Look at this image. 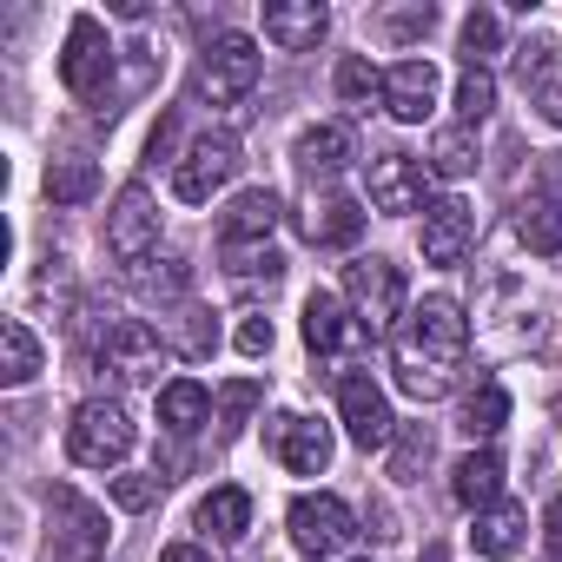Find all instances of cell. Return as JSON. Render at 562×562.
<instances>
[{"label": "cell", "instance_id": "obj_1", "mask_svg": "<svg viewBox=\"0 0 562 562\" xmlns=\"http://www.w3.org/2000/svg\"><path fill=\"white\" fill-rule=\"evenodd\" d=\"M463 358H470V318L457 299H424L397 338H391V371H397V391L417 397V404H437L457 391L463 378Z\"/></svg>", "mask_w": 562, "mask_h": 562}, {"label": "cell", "instance_id": "obj_2", "mask_svg": "<svg viewBox=\"0 0 562 562\" xmlns=\"http://www.w3.org/2000/svg\"><path fill=\"white\" fill-rule=\"evenodd\" d=\"M345 305L364 325V338H397V325L411 318V285H404V265L391 258H351L345 265Z\"/></svg>", "mask_w": 562, "mask_h": 562}, {"label": "cell", "instance_id": "obj_3", "mask_svg": "<svg viewBox=\"0 0 562 562\" xmlns=\"http://www.w3.org/2000/svg\"><path fill=\"white\" fill-rule=\"evenodd\" d=\"M258 74H265L258 41H251V34H218V41L199 54V67H192V100L225 106V113H245V100H251Z\"/></svg>", "mask_w": 562, "mask_h": 562}, {"label": "cell", "instance_id": "obj_4", "mask_svg": "<svg viewBox=\"0 0 562 562\" xmlns=\"http://www.w3.org/2000/svg\"><path fill=\"white\" fill-rule=\"evenodd\" d=\"M238 166H245L238 133H232V126H212V133H199V139L179 153V166H172V192H179L186 205H205L212 192H225V186L238 179Z\"/></svg>", "mask_w": 562, "mask_h": 562}, {"label": "cell", "instance_id": "obj_5", "mask_svg": "<svg viewBox=\"0 0 562 562\" xmlns=\"http://www.w3.org/2000/svg\"><path fill=\"white\" fill-rule=\"evenodd\" d=\"M67 457L87 463V470H113L133 457V417L113 404V397H87L67 424Z\"/></svg>", "mask_w": 562, "mask_h": 562}, {"label": "cell", "instance_id": "obj_6", "mask_svg": "<svg viewBox=\"0 0 562 562\" xmlns=\"http://www.w3.org/2000/svg\"><path fill=\"white\" fill-rule=\"evenodd\" d=\"M93 358H100L120 384H159V371H166V338H159V325L113 318V325H100Z\"/></svg>", "mask_w": 562, "mask_h": 562}, {"label": "cell", "instance_id": "obj_7", "mask_svg": "<svg viewBox=\"0 0 562 562\" xmlns=\"http://www.w3.org/2000/svg\"><path fill=\"white\" fill-rule=\"evenodd\" d=\"M285 522H292V542H299L312 562H325V555H338V549H351V542H358V516H351V503H345V496H331V490L299 496Z\"/></svg>", "mask_w": 562, "mask_h": 562}, {"label": "cell", "instance_id": "obj_8", "mask_svg": "<svg viewBox=\"0 0 562 562\" xmlns=\"http://www.w3.org/2000/svg\"><path fill=\"white\" fill-rule=\"evenodd\" d=\"M106 251H113L120 265H139V258L159 251V199H153L139 179L120 186V199H113V212H106Z\"/></svg>", "mask_w": 562, "mask_h": 562}, {"label": "cell", "instance_id": "obj_9", "mask_svg": "<svg viewBox=\"0 0 562 562\" xmlns=\"http://www.w3.org/2000/svg\"><path fill=\"white\" fill-rule=\"evenodd\" d=\"M60 80H67V93H80V100H100L106 80H113V41H106V27H100L93 14H74L67 54H60Z\"/></svg>", "mask_w": 562, "mask_h": 562}, {"label": "cell", "instance_id": "obj_10", "mask_svg": "<svg viewBox=\"0 0 562 562\" xmlns=\"http://www.w3.org/2000/svg\"><path fill=\"white\" fill-rule=\"evenodd\" d=\"M371 205L404 218V212H430V166L411 153H378L371 159Z\"/></svg>", "mask_w": 562, "mask_h": 562}, {"label": "cell", "instance_id": "obj_11", "mask_svg": "<svg viewBox=\"0 0 562 562\" xmlns=\"http://www.w3.org/2000/svg\"><path fill=\"white\" fill-rule=\"evenodd\" d=\"M338 417H345V430H351L358 450H391V437H397V417H391L384 391H378L364 371L338 378Z\"/></svg>", "mask_w": 562, "mask_h": 562}, {"label": "cell", "instance_id": "obj_12", "mask_svg": "<svg viewBox=\"0 0 562 562\" xmlns=\"http://www.w3.org/2000/svg\"><path fill=\"white\" fill-rule=\"evenodd\" d=\"M299 232L312 238V245H325V251H345V245H358L364 238V212H358V199H345V192H305V205H299Z\"/></svg>", "mask_w": 562, "mask_h": 562}, {"label": "cell", "instance_id": "obj_13", "mask_svg": "<svg viewBox=\"0 0 562 562\" xmlns=\"http://www.w3.org/2000/svg\"><path fill=\"white\" fill-rule=\"evenodd\" d=\"M417 245H424V265H443V271L463 265L470 245H476V212L463 199H437L424 212V225H417Z\"/></svg>", "mask_w": 562, "mask_h": 562}, {"label": "cell", "instance_id": "obj_14", "mask_svg": "<svg viewBox=\"0 0 562 562\" xmlns=\"http://www.w3.org/2000/svg\"><path fill=\"white\" fill-rule=\"evenodd\" d=\"M271 457L285 463L292 476H325V463H331V430H325L318 417L285 411V417H271Z\"/></svg>", "mask_w": 562, "mask_h": 562}, {"label": "cell", "instance_id": "obj_15", "mask_svg": "<svg viewBox=\"0 0 562 562\" xmlns=\"http://www.w3.org/2000/svg\"><path fill=\"white\" fill-rule=\"evenodd\" d=\"M47 516H54V529H60V555H67V562H100L106 522H100V509H93L87 496L54 490V496H47Z\"/></svg>", "mask_w": 562, "mask_h": 562}, {"label": "cell", "instance_id": "obj_16", "mask_svg": "<svg viewBox=\"0 0 562 562\" xmlns=\"http://www.w3.org/2000/svg\"><path fill=\"white\" fill-rule=\"evenodd\" d=\"M325 34H331V8H318V0H278V8H265V41L278 54H312Z\"/></svg>", "mask_w": 562, "mask_h": 562}, {"label": "cell", "instance_id": "obj_17", "mask_svg": "<svg viewBox=\"0 0 562 562\" xmlns=\"http://www.w3.org/2000/svg\"><path fill=\"white\" fill-rule=\"evenodd\" d=\"M430 106H437V67L430 60H397L384 74V113L404 120V126H424Z\"/></svg>", "mask_w": 562, "mask_h": 562}, {"label": "cell", "instance_id": "obj_18", "mask_svg": "<svg viewBox=\"0 0 562 562\" xmlns=\"http://www.w3.org/2000/svg\"><path fill=\"white\" fill-rule=\"evenodd\" d=\"M292 159H299V172L318 186V179H338V172L358 159V139H351V126H345V120H325V126H305V133H299Z\"/></svg>", "mask_w": 562, "mask_h": 562}, {"label": "cell", "instance_id": "obj_19", "mask_svg": "<svg viewBox=\"0 0 562 562\" xmlns=\"http://www.w3.org/2000/svg\"><path fill=\"white\" fill-rule=\"evenodd\" d=\"M278 218H285V205H278V192L251 186V192H238V199L225 205V218H218V245H271Z\"/></svg>", "mask_w": 562, "mask_h": 562}, {"label": "cell", "instance_id": "obj_20", "mask_svg": "<svg viewBox=\"0 0 562 562\" xmlns=\"http://www.w3.org/2000/svg\"><path fill=\"white\" fill-rule=\"evenodd\" d=\"M358 338H364V325L351 318L345 299H331V292H312V299H305V345H312V358H338V351H351Z\"/></svg>", "mask_w": 562, "mask_h": 562}, {"label": "cell", "instance_id": "obj_21", "mask_svg": "<svg viewBox=\"0 0 562 562\" xmlns=\"http://www.w3.org/2000/svg\"><path fill=\"white\" fill-rule=\"evenodd\" d=\"M516 74H522L529 106H536L549 126H562V47H549V41L522 47V54H516Z\"/></svg>", "mask_w": 562, "mask_h": 562}, {"label": "cell", "instance_id": "obj_22", "mask_svg": "<svg viewBox=\"0 0 562 562\" xmlns=\"http://www.w3.org/2000/svg\"><path fill=\"white\" fill-rule=\"evenodd\" d=\"M450 496L463 503V509H490V503H503V457L490 450V443H476L470 457H457V470H450Z\"/></svg>", "mask_w": 562, "mask_h": 562}, {"label": "cell", "instance_id": "obj_23", "mask_svg": "<svg viewBox=\"0 0 562 562\" xmlns=\"http://www.w3.org/2000/svg\"><path fill=\"white\" fill-rule=\"evenodd\" d=\"M522 542H529V509H522V503H490V509L476 516V529H470V549L490 555V562L516 555Z\"/></svg>", "mask_w": 562, "mask_h": 562}, {"label": "cell", "instance_id": "obj_24", "mask_svg": "<svg viewBox=\"0 0 562 562\" xmlns=\"http://www.w3.org/2000/svg\"><path fill=\"white\" fill-rule=\"evenodd\" d=\"M159 338L179 351V358H212V345H218V325H212V312L205 305H172L166 318H159Z\"/></svg>", "mask_w": 562, "mask_h": 562}, {"label": "cell", "instance_id": "obj_25", "mask_svg": "<svg viewBox=\"0 0 562 562\" xmlns=\"http://www.w3.org/2000/svg\"><path fill=\"white\" fill-rule=\"evenodd\" d=\"M159 424H166L172 437L205 430V424H212V391H205V384H192V378H172V384L159 391Z\"/></svg>", "mask_w": 562, "mask_h": 562}, {"label": "cell", "instance_id": "obj_26", "mask_svg": "<svg viewBox=\"0 0 562 562\" xmlns=\"http://www.w3.org/2000/svg\"><path fill=\"white\" fill-rule=\"evenodd\" d=\"M503 424H509V391H503L496 378H483V384L457 404V430H463L470 443H490Z\"/></svg>", "mask_w": 562, "mask_h": 562}, {"label": "cell", "instance_id": "obj_27", "mask_svg": "<svg viewBox=\"0 0 562 562\" xmlns=\"http://www.w3.org/2000/svg\"><path fill=\"white\" fill-rule=\"evenodd\" d=\"M34 378H41V338H34L21 318H8V325H0V384L21 391V384H34Z\"/></svg>", "mask_w": 562, "mask_h": 562}, {"label": "cell", "instance_id": "obj_28", "mask_svg": "<svg viewBox=\"0 0 562 562\" xmlns=\"http://www.w3.org/2000/svg\"><path fill=\"white\" fill-rule=\"evenodd\" d=\"M476 159H483V146H476V126H443L437 139H430V179H470L476 172Z\"/></svg>", "mask_w": 562, "mask_h": 562}, {"label": "cell", "instance_id": "obj_29", "mask_svg": "<svg viewBox=\"0 0 562 562\" xmlns=\"http://www.w3.org/2000/svg\"><path fill=\"white\" fill-rule=\"evenodd\" d=\"M199 529H205L212 542H238V536L251 529V496H245V490H232V483H225V490H212V496L199 503Z\"/></svg>", "mask_w": 562, "mask_h": 562}, {"label": "cell", "instance_id": "obj_30", "mask_svg": "<svg viewBox=\"0 0 562 562\" xmlns=\"http://www.w3.org/2000/svg\"><path fill=\"white\" fill-rule=\"evenodd\" d=\"M218 265L238 285H278L285 278V251L278 245H218Z\"/></svg>", "mask_w": 562, "mask_h": 562}, {"label": "cell", "instance_id": "obj_31", "mask_svg": "<svg viewBox=\"0 0 562 562\" xmlns=\"http://www.w3.org/2000/svg\"><path fill=\"white\" fill-rule=\"evenodd\" d=\"M516 238L536 251V258H562V199H529L516 212Z\"/></svg>", "mask_w": 562, "mask_h": 562}, {"label": "cell", "instance_id": "obj_32", "mask_svg": "<svg viewBox=\"0 0 562 562\" xmlns=\"http://www.w3.org/2000/svg\"><path fill=\"white\" fill-rule=\"evenodd\" d=\"M126 278H133V292H146V299H172V305H186V285H192L186 258H139V265H126Z\"/></svg>", "mask_w": 562, "mask_h": 562}, {"label": "cell", "instance_id": "obj_33", "mask_svg": "<svg viewBox=\"0 0 562 562\" xmlns=\"http://www.w3.org/2000/svg\"><path fill=\"white\" fill-rule=\"evenodd\" d=\"M331 87H338V106H351V113H371V100H384V74L364 54H345Z\"/></svg>", "mask_w": 562, "mask_h": 562}, {"label": "cell", "instance_id": "obj_34", "mask_svg": "<svg viewBox=\"0 0 562 562\" xmlns=\"http://www.w3.org/2000/svg\"><path fill=\"white\" fill-rule=\"evenodd\" d=\"M430 457H437V430H430V424H404V430L391 437V476H397V483H417V476L430 470Z\"/></svg>", "mask_w": 562, "mask_h": 562}, {"label": "cell", "instance_id": "obj_35", "mask_svg": "<svg viewBox=\"0 0 562 562\" xmlns=\"http://www.w3.org/2000/svg\"><path fill=\"white\" fill-rule=\"evenodd\" d=\"M100 192V166L93 159H54L47 166V199L54 205H87Z\"/></svg>", "mask_w": 562, "mask_h": 562}, {"label": "cell", "instance_id": "obj_36", "mask_svg": "<svg viewBox=\"0 0 562 562\" xmlns=\"http://www.w3.org/2000/svg\"><path fill=\"white\" fill-rule=\"evenodd\" d=\"M463 67H483L490 74V60H496V47H503V21L490 14V8H476V14H463Z\"/></svg>", "mask_w": 562, "mask_h": 562}, {"label": "cell", "instance_id": "obj_37", "mask_svg": "<svg viewBox=\"0 0 562 562\" xmlns=\"http://www.w3.org/2000/svg\"><path fill=\"white\" fill-rule=\"evenodd\" d=\"M258 404H265V384H258V378H232V384L218 391V437H238Z\"/></svg>", "mask_w": 562, "mask_h": 562}, {"label": "cell", "instance_id": "obj_38", "mask_svg": "<svg viewBox=\"0 0 562 562\" xmlns=\"http://www.w3.org/2000/svg\"><path fill=\"white\" fill-rule=\"evenodd\" d=\"M490 113H496V80L483 67H463V80H457V120L463 126H483Z\"/></svg>", "mask_w": 562, "mask_h": 562}, {"label": "cell", "instance_id": "obj_39", "mask_svg": "<svg viewBox=\"0 0 562 562\" xmlns=\"http://www.w3.org/2000/svg\"><path fill=\"white\" fill-rule=\"evenodd\" d=\"M159 490H166V476H113V503H120V509H133V516H139V509H153V503H159Z\"/></svg>", "mask_w": 562, "mask_h": 562}, {"label": "cell", "instance_id": "obj_40", "mask_svg": "<svg viewBox=\"0 0 562 562\" xmlns=\"http://www.w3.org/2000/svg\"><path fill=\"white\" fill-rule=\"evenodd\" d=\"M172 146H179V113H159V126H153V139H146V159L159 166V159H172ZM179 166V159H172Z\"/></svg>", "mask_w": 562, "mask_h": 562}, {"label": "cell", "instance_id": "obj_41", "mask_svg": "<svg viewBox=\"0 0 562 562\" xmlns=\"http://www.w3.org/2000/svg\"><path fill=\"white\" fill-rule=\"evenodd\" d=\"M238 351H245V358H265V351H271V318H245V325H238Z\"/></svg>", "mask_w": 562, "mask_h": 562}, {"label": "cell", "instance_id": "obj_42", "mask_svg": "<svg viewBox=\"0 0 562 562\" xmlns=\"http://www.w3.org/2000/svg\"><path fill=\"white\" fill-rule=\"evenodd\" d=\"M542 542H549V555L562 562V496H555V503L542 509Z\"/></svg>", "mask_w": 562, "mask_h": 562}, {"label": "cell", "instance_id": "obj_43", "mask_svg": "<svg viewBox=\"0 0 562 562\" xmlns=\"http://www.w3.org/2000/svg\"><path fill=\"white\" fill-rule=\"evenodd\" d=\"M430 21H437V8H424V14H397L391 34H430Z\"/></svg>", "mask_w": 562, "mask_h": 562}, {"label": "cell", "instance_id": "obj_44", "mask_svg": "<svg viewBox=\"0 0 562 562\" xmlns=\"http://www.w3.org/2000/svg\"><path fill=\"white\" fill-rule=\"evenodd\" d=\"M159 562H212V555H205V549H199V542H172V549H166V555H159Z\"/></svg>", "mask_w": 562, "mask_h": 562}, {"label": "cell", "instance_id": "obj_45", "mask_svg": "<svg viewBox=\"0 0 562 562\" xmlns=\"http://www.w3.org/2000/svg\"><path fill=\"white\" fill-rule=\"evenodd\" d=\"M555 430H562V397H555Z\"/></svg>", "mask_w": 562, "mask_h": 562}, {"label": "cell", "instance_id": "obj_46", "mask_svg": "<svg viewBox=\"0 0 562 562\" xmlns=\"http://www.w3.org/2000/svg\"><path fill=\"white\" fill-rule=\"evenodd\" d=\"M549 562H555V555H549Z\"/></svg>", "mask_w": 562, "mask_h": 562}]
</instances>
